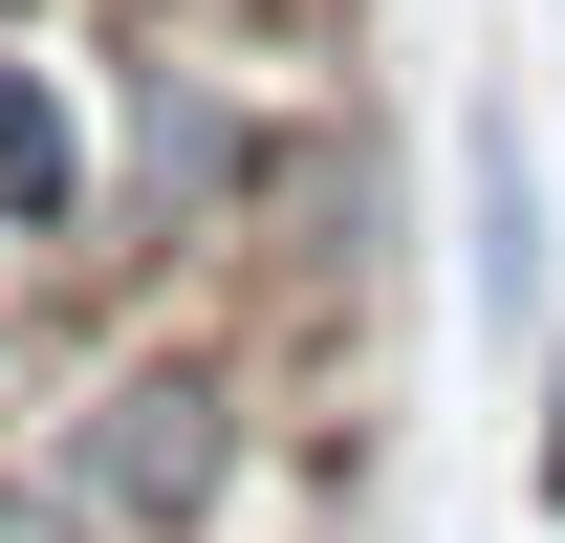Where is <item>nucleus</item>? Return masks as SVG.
Here are the masks:
<instances>
[{
	"label": "nucleus",
	"instance_id": "1",
	"mask_svg": "<svg viewBox=\"0 0 565 543\" xmlns=\"http://www.w3.org/2000/svg\"><path fill=\"white\" fill-rule=\"evenodd\" d=\"M44 457L87 478V522L109 543H196L217 500H239V370H196V348H131V370H87L66 435Z\"/></svg>",
	"mask_w": 565,
	"mask_h": 543
},
{
	"label": "nucleus",
	"instance_id": "6",
	"mask_svg": "<svg viewBox=\"0 0 565 543\" xmlns=\"http://www.w3.org/2000/svg\"><path fill=\"white\" fill-rule=\"evenodd\" d=\"M0 543H109V522H87V478H66V457H0Z\"/></svg>",
	"mask_w": 565,
	"mask_h": 543
},
{
	"label": "nucleus",
	"instance_id": "3",
	"mask_svg": "<svg viewBox=\"0 0 565 543\" xmlns=\"http://www.w3.org/2000/svg\"><path fill=\"white\" fill-rule=\"evenodd\" d=\"M239 239L282 262V305H305V327H370V283H392V152H370V131H282Z\"/></svg>",
	"mask_w": 565,
	"mask_h": 543
},
{
	"label": "nucleus",
	"instance_id": "2",
	"mask_svg": "<svg viewBox=\"0 0 565 543\" xmlns=\"http://www.w3.org/2000/svg\"><path fill=\"white\" fill-rule=\"evenodd\" d=\"M262 109L196 66V22H152V66H131V174L87 196V262H196V239H239L262 217Z\"/></svg>",
	"mask_w": 565,
	"mask_h": 543
},
{
	"label": "nucleus",
	"instance_id": "8",
	"mask_svg": "<svg viewBox=\"0 0 565 543\" xmlns=\"http://www.w3.org/2000/svg\"><path fill=\"white\" fill-rule=\"evenodd\" d=\"M131 22H262V0H131Z\"/></svg>",
	"mask_w": 565,
	"mask_h": 543
},
{
	"label": "nucleus",
	"instance_id": "4",
	"mask_svg": "<svg viewBox=\"0 0 565 543\" xmlns=\"http://www.w3.org/2000/svg\"><path fill=\"white\" fill-rule=\"evenodd\" d=\"M457 305H479V348L544 370V152H522V109H457Z\"/></svg>",
	"mask_w": 565,
	"mask_h": 543
},
{
	"label": "nucleus",
	"instance_id": "7",
	"mask_svg": "<svg viewBox=\"0 0 565 543\" xmlns=\"http://www.w3.org/2000/svg\"><path fill=\"white\" fill-rule=\"evenodd\" d=\"M544 522H565V348H544Z\"/></svg>",
	"mask_w": 565,
	"mask_h": 543
},
{
	"label": "nucleus",
	"instance_id": "5",
	"mask_svg": "<svg viewBox=\"0 0 565 543\" xmlns=\"http://www.w3.org/2000/svg\"><path fill=\"white\" fill-rule=\"evenodd\" d=\"M0 239H87V109H66V66H0Z\"/></svg>",
	"mask_w": 565,
	"mask_h": 543
}]
</instances>
